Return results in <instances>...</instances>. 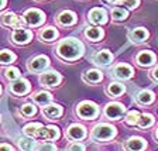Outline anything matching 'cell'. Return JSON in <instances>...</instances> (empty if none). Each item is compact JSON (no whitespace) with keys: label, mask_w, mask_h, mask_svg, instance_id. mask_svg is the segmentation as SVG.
Returning <instances> with one entry per match:
<instances>
[{"label":"cell","mask_w":158,"mask_h":151,"mask_svg":"<svg viewBox=\"0 0 158 151\" xmlns=\"http://www.w3.org/2000/svg\"><path fill=\"white\" fill-rule=\"evenodd\" d=\"M6 6V0H0V9H3Z\"/></svg>","instance_id":"cell-41"},{"label":"cell","mask_w":158,"mask_h":151,"mask_svg":"<svg viewBox=\"0 0 158 151\" xmlns=\"http://www.w3.org/2000/svg\"><path fill=\"white\" fill-rule=\"evenodd\" d=\"M58 137H59V130L55 126H47L40 133V138H43V140H56Z\"/></svg>","instance_id":"cell-14"},{"label":"cell","mask_w":158,"mask_h":151,"mask_svg":"<svg viewBox=\"0 0 158 151\" xmlns=\"http://www.w3.org/2000/svg\"><path fill=\"white\" fill-rule=\"evenodd\" d=\"M114 73L120 79H128L133 76V68L127 64H120L114 68Z\"/></svg>","instance_id":"cell-16"},{"label":"cell","mask_w":158,"mask_h":151,"mask_svg":"<svg viewBox=\"0 0 158 151\" xmlns=\"http://www.w3.org/2000/svg\"><path fill=\"white\" fill-rule=\"evenodd\" d=\"M122 4H124L128 9H134V7L138 6V0H123Z\"/></svg>","instance_id":"cell-35"},{"label":"cell","mask_w":158,"mask_h":151,"mask_svg":"<svg viewBox=\"0 0 158 151\" xmlns=\"http://www.w3.org/2000/svg\"><path fill=\"white\" fill-rule=\"evenodd\" d=\"M154 61H155V55L151 51H143V52H140L137 57V62L143 66L151 65V64H154Z\"/></svg>","instance_id":"cell-18"},{"label":"cell","mask_w":158,"mask_h":151,"mask_svg":"<svg viewBox=\"0 0 158 151\" xmlns=\"http://www.w3.org/2000/svg\"><path fill=\"white\" fill-rule=\"evenodd\" d=\"M152 76H154V78H155V79H157V81H158V66H157V68L154 69V71H152Z\"/></svg>","instance_id":"cell-40"},{"label":"cell","mask_w":158,"mask_h":151,"mask_svg":"<svg viewBox=\"0 0 158 151\" xmlns=\"http://www.w3.org/2000/svg\"><path fill=\"white\" fill-rule=\"evenodd\" d=\"M83 79L89 83H96V82H100V81H102L103 75H102V72H99L98 69H89V71L85 72Z\"/></svg>","instance_id":"cell-20"},{"label":"cell","mask_w":158,"mask_h":151,"mask_svg":"<svg viewBox=\"0 0 158 151\" xmlns=\"http://www.w3.org/2000/svg\"><path fill=\"white\" fill-rule=\"evenodd\" d=\"M49 65V59L45 55H38L28 62V69L31 72H41Z\"/></svg>","instance_id":"cell-7"},{"label":"cell","mask_w":158,"mask_h":151,"mask_svg":"<svg viewBox=\"0 0 158 151\" xmlns=\"http://www.w3.org/2000/svg\"><path fill=\"white\" fill-rule=\"evenodd\" d=\"M76 21V16L73 11H62L58 16V23L61 26H72Z\"/></svg>","instance_id":"cell-19"},{"label":"cell","mask_w":158,"mask_h":151,"mask_svg":"<svg viewBox=\"0 0 158 151\" xmlns=\"http://www.w3.org/2000/svg\"><path fill=\"white\" fill-rule=\"evenodd\" d=\"M0 93H2V86H0Z\"/></svg>","instance_id":"cell-42"},{"label":"cell","mask_w":158,"mask_h":151,"mask_svg":"<svg viewBox=\"0 0 158 151\" xmlns=\"http://www.w3.org/2000/svg\"><path fill=\"white\" fill-rule=\"evenodd\" d=\"M44 20H45V16L41 10L30 9L24 13V21L30 26H40V24L44 23Z\"/></svg>","instance_id":"cell-4"},{"label":"cell","mask_w":158,"mask_h":151,"mask_svg":"<svg viewBox=\"0 0 158 151\" xmlns=\"http://www.w3.org/2000/svg\"><path fill=\"white\" fill-rule=\"evenodd\" d=\"M85 34L90 41H99V40L103 37V31L99 28V27H89L85 31Z\"/></svg>","instance_id":"cell-22"},{"label":"cell","mask_w":158,"mask_h":151,"mask_svg":"<svg viewBox=\"0 0 158 151\" xmlns=\"http://www.w3.org/2000/svg\"><path fill=\"white\" fill-rule=\"evenodd\" d=\"M157 137H158V130H157Z\"/></svg>","instance_id":"cell-43"},{"label":"cell","mask_w":158,"mask_h":151,"mask_svg":"<svg viewBox=\"0 0 158 151\" xmlns=\"http://www.w3.org/2000/svg\"><path fill=\"white\" fill-rule=\"evenodd\" d=\"M43 128H44V126L41 123H30V124H27L23 128V132L28 137H40V133H41Z\"/></svg>","instance_id":"cell-17"},{"label":"cell","mask_w":158,"mask_h":151,"mask_svg":"<svg viewBox=\"0 0 158 151\" xmlns=\"http://www.w3.org/2000/svg\"><path fill=\"white\" fill-rule=\"evenodd\" d=\"M105 115L107 119L117 120L124 115V106L122 103H109L105 109Z\"/></svg>","instance_id":"cell-6"},{"label":"cell","mask_w":158,"mask_h":151,"mask_svg":"<svg viewBox=\"0 0 158 151\" xmlns=\"http://www.w3.org/2000/svg\"><path fill=\"white\" fill-rule=\"evenodd\" d=\"M61 81V75L54 71H49V72H45L43 76H41V82L43 85H47V86H55L59 83Z\"/></svg>","instance_id":"cell-13"},{"label":"cell","mask_w":158,"mask_h":151,"mask_svg":"<svg viewBox=\"0 0 158 151\" xmlns=\"http://www.w3.org/2000/svg\"><path fill=\"white\" fill-rule=\"evenodd\" d=\"M154 123V119H152L151 115H141L140 116V120H138L137 126L141 128H145V127H150V126Z\"/></svg>","instance_id":"cell-29"},{"label":"cell","mask_w":158,"mask_h":151,"mask_svg":"<svg viewBox=\"0 0 158 151\" xmlns=\"http://www.w3.org/2000/svg\"><path fill=\"white\" fill-rule=\"evenodd\" d=\"M95 61L99 65H109V64L113 61V55L109 52V51L103 49V51H99L95 55Z\"/></svg>","instance_id":"cell-21"},{"label":"cell","mask_w":158,"mask_h":151,"mask_svg":"<svg viewBox=\"0 0 158 151\" xmlns=\"http://www.w3.org/2000/svg\"><path fill=\"white\" fill-rule=\"evenodd\" d=\"M19 147L23 151H33L35 147L34 140H19Z\"/></svg>","instance_id":"cell-31"},{"label":"cell","mask_w":158,"mask_h":151,"mask_svg":"<svg viewBox=\"0 0 158 151\" xmlns=\"http://www.w3.org/2000/svg\"><path fill=\"white\" fill-rule=\"evenodd\" d=\"M116 136V127L114 126H110L107 123H100L98 124L92 132V137L98 141H106V140H110Z\"/></svg>","instance_id":"cell-2"},{"label":"cell","mask_w":158,"mask_h":151,"mask_svg":"<svg viewBox=\"0 0 158 151\" xmlns=\"http://www.w3.org/2000/svg\"><path fill=\"white\" fill-rule=\"evenodd\" d=\"M107 90H109V93H110V96H120L126 90V89H124V86H123L122 83L112 82L110 85H109Z\"/></svg>","instance_id":"cell-27"},{"label":"cell","mask_w":158,"mask_h":151,"mask_svg":"<svg viewBox=\"0 0 158 151\" xmlns=\"http://www.w3.org/2000/svg\"><path fill=\"white\" fill-rule=\"evenodd\" d=\"M20 76V71L17 68H7L6 69V78L10 81H16Z\"/></svg>","instance_id":"cell-34"},{"label":"cell","mask_w":158,"mask_h":151,"mask_svg":"<svg viewBox=\"0 0 158 151\" xmlns=\"http://www.w3.org/2000/svg\"><path fill=\"white\" fill-rule=\"evenodd\" d=\"M127 10H124V9H113L112 10V17H113V20H124V19H127Z\"/></svg>","instance_id":"cell-32"},{"label":"cell","mask_w":158,"mask_h":151,"mask_svg":"<svg viewBox=\"0 0 158 151\" xmlns=\"http://www.w3.org/2000/svg\"><path fill=\"white\" fill-rule=\"evenodd\" d=\"M38 151H56V147L54 144H43L38 147Z\"/></svg>","instance_id":"cell-37"},{"label":"cell","mask_w":158,"mask_h":151,"mask_svg":"<svg viewBox=\"0 0 158 151\" xmlns=\"http://www.w3.org/2000/svg\"><path fill=\"white\" fill-rule=\"evenodd\" d=\"M14 59H16V55L11 51H7V49L0 51V64H11Z\"/></svg>","instance_id":"cell-28"},{"label":"cell","mask_w":158,"mask_h":151,"mask_svg":"<svg viewBox=\"0 0 158 151\" xmlns=\"http://www.w3.org/2000/svg\"><path fill=\"white\" fill-rule=\"evenodd\" d=\"M58 37V31L54 27H47L41 31V40L43 41H54Z\"/></svg>","instance_id":"cell-23"},{"label":"cell","mask_w":158,"mask_h":151,"mask_svg":"<svg viewBox=\"0 0 158 151\" xmlns=\"http://www.w3.org/2000/svg\"><path fill=\"white\" fill-rule=\"evenodd\" d=\"M56 52L61 58L68 59V61H73L78 59L79 57H82L83 54V44L75 38H66L58 45Z\"/></svg>","instance_id":"cell-1"},{"label":"cell","mask_w":158,"mask_h":151,"mask_svg":"<svg viewBox=\"0 0 158 151\" xmlns=\"http://www.w3.org/2000/svg\"><path fill=\"white\" fill-rule=\"evenodd\" d=\"M68 151H85V147L79 143H72V144L68 147Z\"/></svg>","instance_id":"cell-36"},{"label":"cell","mask_w":158,"mask_h":151,"mask_svg":"<svg viewBox=\"0 0 158 151\" xmlns=\"http://www.w3.org/2000/svg\"><path fill=\"white\" fill-rule=\"evenodd\" d=\"M140 113L137 112V110H131V112H128L127 116H126V123L130 126H135L138 123V120H140Z\"/></svg>","instance_id":"cell-30"},{"label":"cell","mask_w":158,"mask_h":151,"mask_svg":"<svg viewBox=\"0 0 158 151\" xmlns=\"http://www.w3.org/2000/svg\"><path fill=\"white\" fill-rule=\"evenodd\" d=\"M37 112V109L34 105H30V103H27V105H23L21 106V113H23L24 116H27V117H31V116H34Z\"/></svg>","instance_id":"cell-33"},{"label":"cell","mask_w":158,"mask_h":151,"mask_svg":"<svg viewBox=\"0 0 158 151\" xmlns=\"http://www.w3.org/2000/svg\"><path fill=\"white\" fill-rule=\"evenodd\" d=\"M89 20L92 21L93 24H105L107 21V16H106V11L103 9H93L90 13H89Z\"/></svg>","instance_id":"cell-10"},{"label":"cell","mask_w":158,"mask_h":151,"mask_svg":"<svg viewBox=\"0 0 158 151\" xmlns=\"http://www.w3.org/2000/svg\"><path fill=\"white\" fill-rule=\"evenodd\" d=\"M0 151H14V148L9 144H0Z\"/></svg>","instance_id":"cell-38"},{"label":"cell","mask_w":158,"mask_h":151,"mask_svg":"<svg viewBox=\"0 0 158 151\" xmlns=\"http://www.w3.org/2000/svg\"><path fill=\"white\" fill-rule=\"evenodd\" d=\"M106 2H109V3H112V4H122L123 0H106Z\"/></svg>","instance_id":"cell-39"},{"label":"cell","mask_w":158,"mask_h":151,"mask_svg":"<svg viewBox=\"0 0 158 151\" xmlns=\"http://www.w3.org/2000/svg\"><path fill=\"white\" fill-rule=\"evenodd\" d=\"M31 31L30 30H26V28H19L16 30L11 36V40H13L16 44H27L31 40Z\"/></svg>","instance_id":"cell-8"},{"label":"cell","mask_w":158,"mask_h":151,"mask_svg":"<svg viewBox=\"0 0 158 151\" xmlns=\"http://www.w3.org/2000/svg\"><path fill=\"white\" fill-rule=\"evenodd\" d=\"M11 92L16 93V95H24L30 90V83L27 79H16L13 83H11Z\"/></svg>","instance_id":"cell-9"},{"label":"cell","mask_w":158,"mask_h":151,"mask_svg":"<svg viewBox=\"0 0 158 151\" xmlns=\"http://www.w3.org/2000/svg\"><path fill=\"white\" fill-rule=\"evenodd\" d=\"M76 112L82 119H95L98 115V106L92 102H82L78 106Z\"/></svg>","instance_id":"cell-3"},{"label":"cell","mask_w":158,"mask_h":151,"mask_svg":"<svg viewBox=\"0 0 158 151\" xmlns=\"http://www.w3.org/2000/svg\"><path fill=\"white\" fill-rule=\"evenodd\" d=\"M62 112L64 110L59 105H45L43 109V113L48 119H58L59 116L62 115Z\"/></svg>","instance_id":"cell-15"},{"label":"cell","mask_w":158,"mask_h":151,"mask_svg":"<svg viewBox=\"0 0 158 151\" xmlns=\"http://www.w3.org/2000/svg\"><path fill=\"white\" fill-rule=\"evenodd\" d=\"M126 147H127L128 151H143L147 147V143L141 137H131V138H128Z\"/></svg>","instance_id":"cell-12"},{"label":"cell","mask_w":158,"mask_h":151,"mask_svg":"<svg viewBox=\"0 0 158 151\" xmlns=\"http://www.w3.org/2000/svg\"><path fill=\"white\" fill-rule=\"evenodd\" d=\"M0 21H2V24H4V26H9V27H14V28L19 30L20 27L24 26V19H21V17H19L17 14L11 13V11H7V13H4L3 16L0 17Z\"/></svg>","instance_id":"cell-5"},{"label":"cell","mask_w":158,"mask_h":151,"mask_svg":"<svg viewBox=\"0 0 158 151\" xmlns=\"http://www.w3.org/2000/svg\"><path fill=\"white\" fill-rule=\"evenodd\" d=\"M33 99H34V102L40 103V105H48V103L51 102L52 96H51L49 92H38L33 96Z\"/></svg>","instance_id":"cell-25"},{"label":"cell","mask_w":158,"mask_h":151,"mask_svg":"<svg viewBox=\"0 0 158 151\" xmlns=\"http://www.w3.org/2000/svg\"><path fill=\"white\" fill-rule=\"evenodd\" d=\"M66 136H68L69 138H72V140H82L86 136V130H85V127L81 124H72L68 128Z\"/></svg>","instance_id":"cell-11"},{"label":"cell","mask_w":158,"mask_h":151,"mask_svg":"<svg viewBox=\"0 0 158 151\" xmlns=\"http://www.w3.org/2000/svg\"><path fill=\"white\" fill-rule=\"evenodd\" d=\"M148 37V31L145 28H135L131 31V40L134 43H143Z\"/></svg>","instance_id":"cell-24"},{"label":"cell","mask_w":158,"mask_h":151,"mask_svg":"<svg viewBox=\"0 0 158 151\" xmlns=\"http://www.w3.org/2000/svg\"><path fill=\"white\" fill-rule=\"evenodd\" d=\"M154 100V93L151 90H141L138 93V102L143 105H150Z\"/></svg>","instance_id":"cell-26"}]
</instances>
